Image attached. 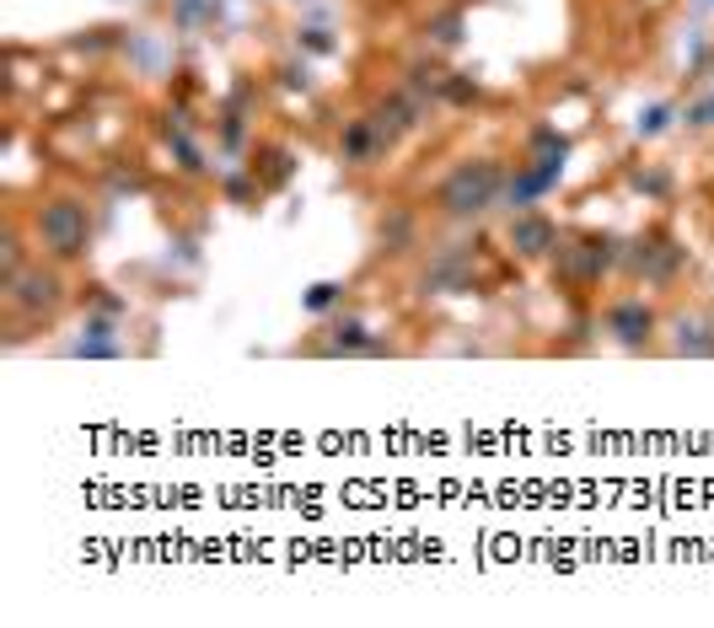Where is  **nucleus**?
<instances>
[{
	"label": "nucleus",
	"instance_id": "7ed1b4c3",
	"mask_svg": "<svg viewBox=\"0 0 714 628\" xmlns=\"http://www.w3.org/2000/svg\"><path fill=\"white\" fill-rule=\"evenodd\" d=\"M613 263H618V242L613 237H581V242H559L553 248V274H564L570 285H596Z\"/></svg>",
	"mask_w": 714,
	"mask_h": 628
},
{
	"label": "nucleus",
	"instance_id": "39448f33",
	"mask_svg": "<svg viewBox=\"0 0 714 628\" xmlns=\"http://www.w3.org/2000/svg\"><path fill=\"white\" fill-rule=\"evenodd\" d=\"M505 237H510L516 258H527V263H538V258H548V252L559 248V226L548 220L543 209H516L510 226H505Z\"/></svg>",
	"mask_w": 714,
	"mask_h": 628
},
{
	"label": "nucleus",
	"instance_id": "0eeeda50",
	"mask_svg": "<svg viewBox=\"0 0 714 628\" xmlns=\"http://www.w3.org/2000/svg\"><path fill=\"white\" fill-rule=\"evenodd\" d=\"M387 151H392V140L371 124V113L344 119V134H338V162H344V167H377Z\"/></svg>",
	"mask_w": 714,
	"mask_h": 628
},
{
	"label": "nucleus",
	"instance_id": "4468645a",
	"mask_svg": "<svg viewBox=\"0 0 714 628\" xmlns=\"http://www.w3.org/2000/svg\"><path fill=\"white\" fill-rule=\"evenodd\" d=\"M441 97L467 108V102H478V82H473V76H446V91H441Z\"/></svg>",
	"mask_w": 714,
	"mask_h": 628
},
{
	"label": "nucleus",
	"instance_id": "423d86ee",
	"mask_svg": "<svg viewBox=\"0 0 714 628\" xmlns=\"http://www.w3.org/2000/svg\"><path fill=\"white\" fill-rule=\"evenodd\" d=\"M602 328L618 338V344L639 349V344H650V334H656V312H650L639 295H618V301H607V312H602Z\"/></svg>",
	"mask_w": 714,
	"mask_h": 628
},
{
	"label": "nucleus",
	"instance_id": "9d476101",
	"mask_svg": "<svg viewBox=\"0 0 714 628\" xmlns=\"http://www.w3.org/2000/svg\"><path fill=\"white\" fill-rule=\"evenodd\" d=\"M323 355H381L387 344L381 338H371V328L366 323H355V317H338V323H328V344H317Z\"/></svg>",
	"mask_w": 714,
	"mask_h": 628
},
{
	"label": "nucleus",
	"instance_id": "ddd939ff",
	"mask_svg": "<svg viewBox=\"0 0 714 628\" xmlns=\"http://www.w3.org/2000/svg\"><path fill=\"white\" fill-rule=\"evenodd\" d=\"M338 301H344V285L323 280V285H312V291H306V312H317V317H323V312H334Z\"/></svg>",
	"mask_w": 714,
	"mask_h": 628
},
{
	"label": "nucleus",
	"instance_id": "9b49d317",
	"mask_svg": "<svg viewBox=\"0 0 714 628\" xmlns=\"http://www.w3.org/2000/svg\"><path fill=\"white\" fill-rule=\"evenodd\" d=\"M414 237H420L414 215H387L381 220V252H409L403 242H414Z\"/></svg>",
	"mask_w": 714,
	"mask_h": 628
},
{
	"label": "nucleus",
	"instance_id": "f3484780",
	"mask_svg": "<svg viewBox=\"0 0 714 628\" xmlns=\"http://www.w3.org/2000/svg\"><path fill=\"white\" fill-rule=\"evenodd\" d=\"M430 33H435V43H457V39H463V17L452 11V17H441V22H435Z\"/></svg>",
	"mask_w": 714,
	"mask_h": 628
},
{
	"label": "nucleus",
	"instance_id": "f257e3e1",
	"mask_svg": "<svg viewBox=\"0 0 714 628\" xmlns=\"http://www.w3.org/2000/svg\"><path fill=\"white\" fill-rule=\"evenodd\" d=\"M505 194V167L495 156H478V162H463L441 177L435 188V209L441 215H457V220H473L484 209H495Z\"/></svg>",
	"mask_w": 714,
	"mask_h": 628
},
{
	"label": "nucleus",
	"instance_id": "6e6552de",
	"mask_svg": "<svg viewBox=\"0 0 714 628\" xmlns=\"http://www.w3.org/2000/svg\"><path fill=\"white\" fill-rule=\"evenodd\" d=\"M553 183H559V172H553V167H543V162H532V156H527V162H516V172L505 177L500 205L510 209V215H516V209H532V205H538V199H543V194H548V188H553Z\"/></svg>",
	"mask_w": 714,
	"mask_h": 628
},
{
	"label": "nucleus",
	"instance_id": "dca6fc26",
	"mask_svg": "<svg viewBox=\"0 0 714 628\" xmlns=\"http://www.w3.org/2000/svg\"><path fill=\"white\" fill-rule=\"evenodd\" d=\"M672 102H661V108H650V113H645V119H639V134H645V140H656V134H661V129L672 124Z\"/></svg>",
	"mask_w": 714,
	"mask_h": 628
},
{
	"label": "nucleus",
	"instance_id": "f03ea898",
	"mask_svg": "<svg viewBox=\"0 0 714 628\" xmlns=\"http://www.w3.org/2000/svg\"><path fill=\"white\" fill-rule=\"evenodd\" d=\"M33 237H39V248L48 252V258H60V263L86 258V248H91V215H86L82 199H48V205H39V215H33Z\"/></svg>",
	"mask_w": 714,
	"mask_h": 628
},
{
	"label": "nucleus",
	"instance_id": "20e7f679",
	"mask_svg": "<svg viewBox=\"0 0 714 628\" xmlns=\"http://www.w3.org/2000/svg\"><path fill=\"white\" fill-rule=\"evenodd\" d=\"M60 301H65V280H60L54 269H43V263L22 269V274L6 285V306L22 312V317H48Z\"/></svg>",
	"mask_w": 714,
	"mask_h": 628
},
{
	"label": "nucleus",
	"instance_id": "a211bd4d",
	"mask_svg": "<svg viewBox=\"0 0 714 628\" xmlns=\"http://www.w3.org/2000/svg\"><path fill=\"white\" fill-rule=\"evenodd\" d=\"M688 129H714V97H704V102L688 108Z\"/></svg>",
	"mask_w": 714,
	"mask_h": 628
},
{
	"label": "nucleus",
	"instance_id": "1a4fd4ad",
	"mask_svg": "<svg viewBox=\"0 0 714 628\" xmlns=\"http://www.w3.org/2000/svg\"><path fill=\"white\" fill-rule=\"evenodd\" d=\"M371 124H377L387 140H403L409 129H420V97H414V91L377 97V102H371Z\"/></svg>",
	"mask_w": 714,
	"mask_h": 628
},
{
	"label": "nucleus",
	"instance_id": "6ab92c4d",
	"mask_svg": "<svg viewBox=\"0 0 714 628\" xmlns=\"http://www.w3.org/2000/svg\"><path fill=\"white\" fill-rule=\"evenodd\" d=\"M301 43H306L312 54H328V48H334V39H328L323 28H301Z\"/></svg>",
	"mask_w": 714,
	"mask_h": 628
},
{
	"label": "nucleus",
	"instance_id": "f8f14e48",
	"mask_svg": "<svg viewBox=\"0 0 714 628\" xmlns=\"http://www.w3.org/2000/svg\"><path fill=\"white\" fill-rule=\"evenodd\" d=\"M167 140H172V156H177V167H183V172H205V156H199V145L183 134V124L167 129Z\"/></svg>",
	"mask_w": 714,
	"mask_h": 628
},
{
	"label": "nucleus",
	"instance_id": "2eb2a0df",
	"mask_svg": "<svg viewBox=\"0 0 714 628\" xmlns=\"http://www.w3.org/2000/svg\"><path fill=\"white\" fill-rule=\"evenodd\" d=\"M634 188H639V194H667V188H672V172H661V167L634 172Z\"/></svg>",
	"mask_w": 714,
	"mask_h": 628
}]
</instances>
